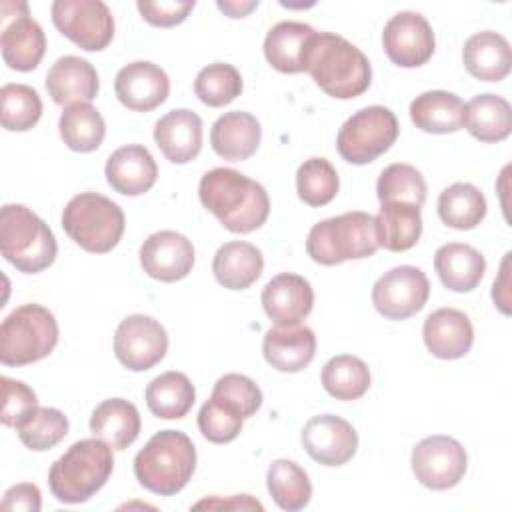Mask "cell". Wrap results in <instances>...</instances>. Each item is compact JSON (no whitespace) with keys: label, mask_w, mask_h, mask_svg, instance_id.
Masks as SVG:
<instances>
[{"label":"cell","mask_w":512,"mask_h":512,"mask_svg":"<svg viewBox=\"0 0 512 512\" xmlns=\"http://www.w3.org/2000/svg\"><path fill=\"white\" fill-rule=\"evenodd\" d=\"M212 398L234 408L244 420L254 416L262 406V392L256 382L244 374H224L216 380Z\"/></svg>","instance_id":"ee69618b"},{"label":"cell","mask_w":512,"mask_h":512,"mask_svg":"<svg viewBox=\"0 0 512 512\" xmlns=\"http://www.w3.org/2000/svg\"><path fill=\"white\" fill-rule=\"evenodd\" d=\"M434 270L440 282L452 292L474 290L486 272V260L470 244L448 242L434 254Z\"/></svg>","instance_id":"83f0119b"},{"label":"cell","mask_w":512,"mask_h":512,"mask_svg":"<svg viewBox=\"0 0 512 512\" xmlns=\"http://www.w3.org/2000/svg\"><path fill=\"white\" fill-rule=\"evenodd\" d=\"M114 468L112 448L100 438L74 442L48 472L52 496L64 504L90 500L110 478Z\"/></svg>","instance_id":"3957f363"},{"label":"cell","mask_w":512,"mask_h":512,"mask_svg":"<svg viewBox=\"0 0 512 512\" xmlns=\"http://www.w3.org/2000/svg\"><path fill=\"white\" fill-rule=\"evenodd\" d=\"M304 72L332 98L350 100L364 94L372 80L366 54L346 38L332 32H316L308 44Z\"/></svg>","instance_id":"7a4b0ae2"},{"label":"cell","mask_w":512,"mask_h":512,"mask_svg":"<svg viewBox=\"0 0 512 512\" xmlns=\"http://www.w3.org/2000/svg\"><path fill=\"white\" fill-rule=\"evenodd\" d=\"M140 266L154 280L178 282L192 272L194 246L180 232H154L140 246Z\"/></svg>","instance_id":"2e32d148"},{"label":"cell","mask_w":512,"mask_h":512,"mask_svg":"<svg viewBox=\"0 0 512 512\" xmlns=\"http://www.w3.org/2000/svg\"><path fill=\"white\" fill-rule=\"evenodd\" d=\"M410 464L422 486L430 490H448L464 478L468 456L456 438L434 434L412 448Z\"/></svg>","instance_id":"8fae6325"},{"label":"cell","mask_w":512,"mask_h":512,"mask_svg":"<svg viewBox=\"0 0 512 512\" xmlns=\"http://www.w3.org/2000/svg\"><path fill=\"white\" fill-rule=\"evenodd\" d=\"M98 88L100 80L96 68L80 56L58 58L46 74V90L58 106L92 102Z\"/></svg>","instance_id":"7402d4cb"},{"label":"cell","mask_w":512,"mask_h":512,"mask_svg":"<svg viewBox=\"0 0 512 512\" xmlns=\"http://www.w3.org/2000/svg\"><path fill=\"white\" fill-rule=\"evenodd\" d=\"M52 22L62 36L86 52H100L114 38V18L102 0H56Z\"/></svg>","instance_id":"30bf717a"},{"label":"cell","mask_w":512,"mask_h":512,"mask_svg":"<svg viewBox=\"0 0 512 512\" xmlns=\"http://www.w3.org/2000/svg\"><path fill=\"white\" fill-rule=\"evenodd\" d=\"M262 140V128L256 116L234 110L222 114L210 130L212 150L230 162H240L250 158Z\"/></svg>","instance_id":"d4e9b609"},{"label":"cell","mask_w":512,"mask_h":512,"mask_svg":"<svg viewBox=\"0 0 512 512\" xmlns=\"http://www.w3.org/2000/svg\"><path fill=\"white\" fill-rule=\"evenodd\" d=\"M382 46L390 62L400 68L424 66L436 48V38L430 22L418 12L394 14L382 32Z\"/></svg>","instance_id":"5bb4252c"},{"label":"cell","mask_w":512,"mask_h":512,"mask_svg":"<svg viewBox=\"0 0 512 512\" xmlns=\"http://www.w3.org/2000/svg\"><path fill=\"white\" fill-rule=\"evenodd\" d=\"M126 218L122 208L98 192L72 196L62 212L64 232L86 252L106 254L122 238Z\"/></svg>","instance_id":"52a82bcc"},{"label":"cell","mask_w":512,"mask_h":512,"mask_svg":"<svg viewBox=\"0 0 512 512\" xmlns=\"http://www.w3.org/2000/svg\"><path fill=\"white\" fill-rule=\"evenodd\" d=\"M104 174L114 192L140 196L156 184L158 166L146 146L128 144L108 156Z\"/></svg>","instance_id":"d6986e66"},{"label":"cell","mask_w":512,"mask_h":512,"mask_svg":"<svg viewBox=\"0 0 512 512\" xmlns=\"http://www.w3.org/2000/svg\"><path fill=\"white\" fill-rule=\"evenodd\" d=\"M42 508L40 488L30 482H20L10 486L2 498V510H22V512H38Z\"/></svg>","instance_id":"c3c4849f"},{"label":"cell","mask_w":512,"mask_h":512,"mask_svg":"<svg viewBox=\"0 0 512 512\" xmlns=\"http://www.w3.org/2000/svg\"><path fill=\"white\" fill-rule=\"evenodd\" d=\"M0 252L24 274H38L54 264L58 246L48 224L22 204L0 210Z\"/></svg>","instance_id":"5b68a950"},{"label":"cell","mask_w":512,"mask_h":512,"mask_svg":"<svg viewBox=\"0 0 512 512\" xmlns=\"http://www.w3.org/2000/svg\"><path fill=\"white\" fill-rule=\"evenodd\" d=\"M264 270L262 252L242 240H232L222 244L212 260V272L218 284L228 290H246L250 288Z\"/></svg>","instance_id":"f1b7e54d"},{"label":"cell","mask_w":512,"mask_h":512,"mask_svg":"<svg viewBox=\"0 0 512 512\" xmlns=\"http://www.w3.org/2000/svg\"><path fill=\"white\" fill-rule=\"evenodd\" d=\"M42 100L32 86L4 84L0 88V122L8 132H26L38 124Z\"/></svg>","instance_id":"f35d334b"},{"label":"cell","mask_w":512,"mask_h":512,"mask_svg":"<svg viewBox=\"0 0 512 512\" xmlns=\"http://www.w3.org/2000/svg\"><path fill=\"white\" fill-rule=\"evenodd\" d=\"M194 0H138L136 8L140 16L158 28H172L182 24L194 10Z\"/></svg>","instance_id":"7dc6e473"},{"label":"cell","mask_w":512,"mask_h":512,"mask_svg":"<svg viewBox=\"0 0 512 512\" xmlns=\"http://www.w3.org/2000/svg\"><path fill=\"white\" fill-rule=\"evenodd\" d=\"M240 72L226 62H214L204 66L194 80V94L210 108H222L242 94Z\"/></svg>","instance_id":"ab89813d"},{"label":"cell","mask_w":512,"mask_h":512,"mask_svg":"<svg viewBox=\"0 0 512 512\" xmlns=\"http://www.w3.org/2000/svg\"><path fill=\"white\" fill-rule=\"evenodd\" d=\"M378 246L390 252H404L416 246L422 234L420 206L408 202H380L374 216Z\"/></svg>","instance_id":"1f68e13d"},{"label":"cell","mask_w":512,"mask_h":512,"mask_svg":"<svg viewBox=\"0 0 512 512\" xmlns=\"http://www.w3.org/2000/svg\"><path fill=\"white\" fill-rule=\"evenodd\" d=\"M68 418L64 412L58 408H48V406H38L18 428V438L20 442L34 450V452H44L54 448L58 442L64 440L68 434Z\"/></svg>","instance_id":"7bdbcfd3"},{"label":"cell","mask_w":512,"mask_h":512,"mask_svg":"<svg viewBox=\"0 0 512 512\" xmlns=\"http://www.w3.org/2000/svg\"><path fill=\"white\" fill-rule=\"evenodd\" d=\"M302 446L306 454L322 466H342L358 450L354 426L334 414L312 416L302 428Z\"/></svg>","instance_id":"9a60e30c"},{"label":"cell","mask_w":512,"mask_h":512,"mask_svg":"<svg viewBox=\"0 0 512 512\" xmlns=\"http://www.w3.org/2000/svg\"><path fill=\"white\" fill-rule=\"evenodd\" d=\"M262 354L278 372H300L316 354V336L308 326H276L264 334Z\"/></svg>","instance_id":"603a6c76"},{"label":"cell","mask_w":512,"mask_h":512,"mask_svg":"<svg viewBox=\"0 0 512 512\" xmlns=\"http://www.w3.org/2000/svg\"><path fill=\"white\" fill-rule=\"evenodd\" d=\"M266 486L276 506L286 512L306 508L312 498V484L306 470L286 458H278L268 466Z\"/></svg>","instance_id":"8d00e7d4"},{"label":"cell","mask_w":512,"mask_h":512,"mask_svg":"<svg viewBox=\"0 0 512 512\" xmlns=\"http://www.w3.org/2000/svg\"><path fill=\"white\" fill-rule=\"evenodd\" d=\"M378 248L374 216L360 210L320 220L306 238L308 256L322 266L368 258Z\"/></svg>","instance_id":"8992f818"},{"label":"cell","mask_w":512,"mask_h":512,"mask_svg":"<svg viewBox=\"0 0 512 512\" xmlns=\"http://www.w3.org/2000/svg\"><path fill=\"white\" fill-rule=\"evenodd\" d=\"M196 400V390L184 372H164L146 386L148 410L162 420L184 418Z\"/></svg>","instance_id":"836d02e7"},{"label":"cell","mask_w":512,"mask_h":512,"mask_svg":"<svg viewBox=\"0 0 512 512\" xmlns=\"http://www.w3.org/2000/svg\"><path fill=\"white\" fill-rule=\"evenodd\" d=\"M340 178L326 158H308L296 172L298 198L308 206H324L338 194Z\"/></svg>","instance_id":"60d3db41"},{"label":"cell","mask_w":512,"mask_h":512,"mask_svg":"<svg viewBox=\"0 0 512 512\" xmlns=\"http://www.w3.org/2000/svg\"><path fill=\"white\" fill-rule=\"evenodd\" d=\"M114 92L122 106L134 112H150L166 102L170 94L168 74L154 62L136 60L118 70Z\"/></svg>","instance_id":"e0dca14e"},{"label":"cell","mask_w":512,"mask_h":512,"mask_svg":"<svg viewBox=\"0 0 512 512\" xmlns=\"http://www.w3.org/2000/svg\"><path fill=\"white\" fill-rule=\"evenodd\" d=\"M168 352V334L164 326L146 314L126 316L114 334V354L118 362L132 370L144 372L156 366Z\"/></svg>","instance_id":"4fadbf2b"},{"label":"cell","mask_w":512,"mask_h":512,"mask_svg":"<svg viewBox=\"0 0 512 512\" xmlns=\"http://www.w3.org/2000/svg\"><path fill=\"white\" fill-rule=\"evenodd\" d=\"M398 132L400 126L390 108L366 106L342 124L336 136V150L350 164H370L392 148Z\"/></svg>","instance_id":"9c48e42d"},{"label":"cell","mask_w":512,"mask_h":512,"mask_svg":"<svg viewBox=\"0 0 512 512\" xmlns=\"http://www.w3.org/2000/svg\"><path fill=\"white\" fill-rule=\"evenodd\" d=\"M410 118L422 132L452 134L462 128L464 102L454 92L428 90L412 100Z\"/></svg>","instance_id":"d6a6232c"},{"label":"cell","mask_w":512,"mask_h":512,"mask_svg":"<svg viewBox=\"0 0 512 512\" xmlns=\"http://www.w3.org/2000/svg\"><path fill=\"white\" fill-rule=\"evenodd\" d=\"M510 252L504 254L500 264V274L492 286V300L502 314H510Z\"/></svg>","instance_id":"681fc988"},{"label":"cell","mask_w":512,"mask_h":512,"mask_svg":"<svg viewBox=\"0 0 512 512\" xmlns=\"http://www.w3.org/2000/svg\"><path fill=\"white\" fill-rule=\"evenodd\" d=\"M2 384V422L6 426L18 428L36 408L38 400L30 386L8 376L0 378Z\"/></svg>","instance_id":"bcb514c9"},{"label":"cell","mask_w":512,"mask_h":512,"mask_svg":"<svg viewBox=\"0 0 512 512\" xmlns=\"http://www.w3.org/2000/svg\"><path fill=\"white\" fill-rule=\"evenodd\" d=\"M322 386L336 400H358L370 388V370L352 354L332 356L322 368Z\"/></svg>","instance_id":"74e56055"},{"label":"cell","mask_w":512,"mask_h":512,"mask_svg":"<svg viewBox=\"0 0 512 512\" xmlns=\"http://www.w3.org/2000/svg\"><path fill=\"white\" fill-rule=\"evenodd\" d=\"M316 30L304 22L284 20L274 24L264 38L268 64L282 74L304 72V58Z\"/></svg>","instance_id":"4316f807"},{"label":"cell","mask_w":512,"mask_h":512,"mask_svg":"<svg viewBox=\"0 0 512 512\" xmlns=\"http://www.w3.org/2000/svg\"><path fill=\"white\" fill-rule=\"evenodd\" d=\"M58 344V322L40 304L14 308L0 326V362L28 366L46 358Z\"/></svg>","instance_id":"ba28073f"},{"label":"cell","mask_w":512,"mask_h":512,"mask_svg":"<svg viewBox=\"0 0 512 512\" xmlns=\"http://www.w3.org/2000/svg\"><path fill=\"white\" fill-rule=\"evenodd\" d=\"M462 62L470 76L482 82H500L510 74L512 50L508 40L492 30L472 34L462 48Z\"/></svg>","instance_id":"cb8c5ba5"},{"label":"cell","mask_w":512,"mask_h":512,"mask_svg":"<svg viewBox=\"0 0 512 512\" xmlns=\"http://www.w3.org/2000/svg\"><path fill=\"white\" fill-rule=\"evenodd\" d=\"M422 336L432 356L458 360L470 352L474 328L464 312L456 308H438L424 320Z\"/></svg>","instance_id":"44dd1931"},{"label":"cell","mask_w":512,"mask_h":512,"mask_svg":"<svg viewBox=\"0 0 512 512\" xmlns=\"http://www.w3.org/2000/svg\"><path fill=\"white\" fill-rule=\"evenodd\" d=\"M154 142L172 164H188L202 150V118L188 108L170 110L154 124Z\"/></svg>","instance_id":"ffe728a7"},{"label":"cell","mask_w":512,"mask_h":512,"mask_svg":"<svg viewBox=\"0 0 512 512\" xmlns=\"http://www.w3.org/2000/svg\"><path fill=\"white\" fill-rule=\"evenodd\" d=\"M486 198L470 182H454L438 196V216L454 230H472L486 216Z\"/></svg>","instance_id":"d590c367"},{"label":"cell","mask_w":512,"mask_h":512,"mask_svg":"<svg viewBox=\"0 0 512 512\" xmlns=\"http://www.w3.org/2000/svg\"><path fill=\"white\" fill-rule=\"evenodd\" d=\"M262 308L276 326L300 324L314 306V290L304 276L282 272L262 290Z\"/></svg>","instance_id":"ac0fdd59"},{"label":"cell","mask_w":512,"mask_h":512,"mask_svg":"<svg viewBox=\"0 0 512 512\" xmlns=\"http://www.w3.org/2000/svg\"><path fill=\"white\" fill-rule=\"evenodd\" d=\"M216 6L230 18H244L258 8V0H220Z\"/></svg>","instance_id":"816d5d0a"},{"label":"cell","mask_w":512,"mask_h":512,"mask_svg":"<svg viewBox=\"0 0 512 512\" xmlns=\"http://www.w3.org/2000/svg\"><path fill=\"white\" fill-rule=\"evenodd\" d=\"M60 138L74 152H94L106 136V122L90 102H78L64 108L58 120Z\"/></svg>","instance_id":"e575fe53"},{"label":"cell","mask_w":512,"mask_h":512,"mask_svg":"<svg viewBox=\"0 0 512 512\" xmlns=\"http://www.w3.org/2000/svg\"><path fill=\"white\" fill-rule=\"evenodd\" d=\"M426 182L420 170L410 164L386 166L376 182V196L380 202H408L422 206L426 202Z\"/></svg>","instance_id":"b9f144b4"},{"label":"cell","mask_w":512,"mask_h":512,"mask_svg":"<svg viewBox=\"0 0 512 512\" xmlns=\"http://www.w3.org/2000/svg\"><path fill=\"white\" fill-rule=\"evenodd\" d=\"M430 296V282L416 266H396L372 286V304L388 320H406L420 312Z\"/></svg>","instance_id":"7c38bea8"},{"label":"cell","mask_w":512,"mask_h":512,"mask_svg":"<svg viewBox=\"0 0 512 512\" xmlns=\"http://www.w3.org/2000/svg\"><path fill=\"white\" fill-rule=\"evenodd\" d=\"M194 508H232V510H264V506L254 500L248 494H240V496H232L230 500H222L218 496L214 498H204L200 502L194 504Z\"/></svg>","instance_id":"f907efd6"},{"label":"cell","mask_w":512,"mask_h":512,"mask_svg":"<svg viewBox=\"0 0 512 512\" xmlns=\"http://www.w3.org/2000/svg\"><path fill=\"white\" fill-rule=\"evenodd\" d=\"M244 418L224 402L210 396L198 412V428L202 436L212 444L232 442L242 430Z\"/></svg>","instance_id":"f6af8a7d"},{"label":"cell","mask_w":512,"mask_h":512,"mask_svg":"<svg viewBox=\"0 0 512 512\" xmlns=\"http://www.w3.org/2000/svg\"><path fill=\"white\" fill-rule=\"evenodd\" d=\"M2 58L8 68L18 72L34 70L46 52V36L42 26L28 16L18 14L10 24H4L0 36Z\"/></svg>","instance_id":"484cf974"},{"label":"cell","mask_w":512,"mask_h":512,"mask_svg":"<svg viewBox=\"0 0 512 512\" xmlns=\"http://www.w3.org/2000/svg\"><path fill=\"white\" fill-rule=\"evenodd\" d=\"M142 422L138 408L124 398L100 402L90 416V432L104 440L112 450H126L140 434Z\"/></svg>","instance_id":"f546056e"},{"label":"cell","mask_w":512,"mask_h":512,"mask_svg":"<svg viewBox=\"0 0 512 512\" xmlns=\"http://www.w3.org/2000/svg\"><path fill=\"white\" fill-rule=\"evenodd\" d=\"M202 206L236 234L258 230L270 214V198L262 184L234 168H212L198 184Z\"/></svg>","instance_id":"6da1fadb"},{"label":"cell","mask_w":512,"mask_h":512,"mask_svg":"<svg viewBox=\"0 0 512 512\" xmlns=\"http://www.w3.org/2000/svg\"><path fill=\"white\" fill-rule=\"evenodd\" d=\"M196 470V448L180 430H160L134 456L140 486L160 496L178 494Z\"/></svg>","instance_id":"277c9868"},{"label":"cell","mask_w":512,"mask_h":512,"mask_svg":"<svg viewBox=\"0 0 512 512\" xmlns=\"http://www.w3.org/2000/svg\"><path fill=\"white\" fill-rule=\"evenodd\" d=\"M462 126L480 142H502L512 132V108L498 94H478L464 104Z\"/></svg>","instance_id":"4dcf8cb0"}]
</instances>
